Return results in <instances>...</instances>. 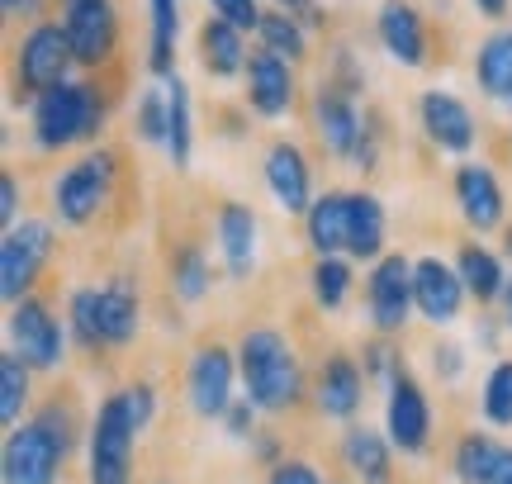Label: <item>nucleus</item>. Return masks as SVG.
Listing matches in <instances>:
<instances>
[{"label":"nucleus","mask_w":512,"mask_h":484,"mask_svg":"<svg viewBox=\"0 0 512 484\" xmlns=\"http://www.w3.org/2000/svg\"><path fill=\"white\" fill-rule=\"evenodd\" d=\"M366 299H370V323H375V333L380 337L403 333L408 309H418V304H413V261L408 257H380L375 261Z\"/></svg>","instance_id":"nucleus-11"},{"label":"nucleus","mask_w":512,"mask_h":484,"mask_svg":"<svg viewBox=\"0 0 512 484\" xmlns=\"http://www.w3.org/2000/svg\"><path fill=\"white\" fill-rule=\"evenodd\" d=\"M247 105L266 119H280L294 105V72L285 57L266 53V48L247 57Z\"/></svg>","instance_id":"nucleus-18"},{"label":"nucleus","mask_w":512,"mask_h":484,"mask_svg":"<svg viewBox=\"0 0 512 484\" xmlns=\"http://www.w3.org/2000/svg\"><path fill=\"white\" fill-rule=\"evenodd\" d=\"M465 280H460L456 266H446L441 257H422L413 261V304H418V314L427 323H456L460 318V304H465Z\"/></svg>","instance_id":"nucleus-13"},{"label":"nucleus","mask_w":512,"mask_h":484,"mask_svg":"<svg viewBox=\"0 0 512 484\" xmlns=\"http://www.w3.org/2000/svg\"><path fill=\"white\" fill-rule=\"evenodd\" d=\"M219 242H223V261L233 276H247L256 266V214L247 205H223L219 214Z\"/></svg>","instance_id":"nucleus-25"},{"label":"nucleus","mask_w":512,"mask_h":484,"mask_svg":"<svg viewBox=\"0 0 512 484\" xmlns=\"http://www.w3.org/2000/svg\"><path fill=\"white\" fill-rule=\"evenodd\" d=\"M494 484H512V447H503V456H498V470H494Z\"/></svg>","instance_id":"nucleus-48"},{"label":"nucleus","mask_w":512,"mask_h":484,"mask_svg":"<svg viewBox=\"0 0 512 484\" xmlns=\"http://www.w3.org/2000/svg\"><path fill=\"white\" fill-rule=\"evenodd\" d=\"M498 456H503V442H494L489 432H465L451 451V470L460 484H494Z\"/></svg>","instance_id":"nucleus-28"},{"label":"nucleus","mask_w":512,"mask_h":484,"mask_svg":"<svg viewBox=\"0 0 512 484\" xmlns=\"http://www.w3.org/2000/svg\"><path fill=\"white\" fill-rule=\"evenodd\" d=\"M15 214H19V181L15 176H0V219L15 228Z\"/></svg>","instance_id":"nucleus-46"},{"label":"nucleus","mask_w":512,"mask_h":484,"mask_svg":"<svg viewBox=\"0 0 512 484\" xmlns=\"http://www.w3.org/2000/svg\"><path fill=\"white\" fill-rule=\"evenodd\" d=\"M133 129L143 143H166V129H171V95L162 91H143L138 95V110H133Z\"/></svg>","instance_id":"nucleus-36"},{"label":"nucleus","mask_w":512,"mask_h":484,"mask_svg":"<svg viewBox=\"0 0 512 484\" xmlns=\"http://www.w3.org/2000/svg\"><path fill=\"white\" fill-rule=\"evenodd\" d=\"M238 356L228 352V347H219V342H209V347H200V352L190 356V371H185V394H190V409L200 413V418H219L228 413V404H233V380H238Z\"/></svg>","instance_id":"nucleus-8"},{"label":"nucleus","mask_w":512,"mask_h":484,"mask_svg":"<svg viewBox=\"0 0 512 484\" xmlns=\"http://www.w3.org/2000/svg\"><path fill=\"white\" fill-rule=\"evenodd\" d=\"M475 10L484 19H503V15H508V0H475Z\"/></svg>","instance_id":"nucleus-47"},{"label":"nucleus","mask_w":512,"mask_h":484,"mask_svg":"<svg viewBox=\"0 0 512 484\" xmlns=\"http://www.w3.org/2000/svg\"><path fill=\"white\" fill-rule=\"evenodd\" d=\"M62 29L72 43L76 62H105L114 53V38H119V19H114L110 0H62Z\"/></svg>","instance_id":"nucleus-12"},{"label":"nucleus","mask_w":512,"mask_h":484,"mask_svg":"<svg viewBox=\"0 0 512 484\" xmlns=\"http://www.w3.org/2000/svg\"><path fill=\"white\" fill-rule=\"evenodd\" d=\"M418 114L427 138L441 152H470V143H475V114H470L465 100H456L451 91H422Z\"/></svg>","instance_id":"nucleus-15"},{"label":"nucleus","mask_w":512,"mask_h":484,"mask_svg":"<svg viewBox=\"0 0 512 484\" xmlns=\"http://www.w3.org/2000/svg\"><path fill=\"white\" fill-rule=\"evenodd\" d=\"M475 81L484 95H494V100H512V34L484 38L475 53Z\"/></svg>","instance_id":"nucleus-29"},{"label":"nucleus","mask_w":512,"mask_h":484,"mask_svg":"<svg viewBox=\"0 0 512 484\" xmlns=\"http://www.w3.org/2000/svg\"><path fill=\"white\" fill-rule=\"evenodd\" d=\"M72 337L81 342V352H105V337L95 323V290H76L72 295Z\"/></svg>","instance_id":"nucleus-38"},{"label":"nucleus","mask_w":512,"mask_h":484,"mask_svg":"<svg viewBox=\"0 0 512 484\" xmlns=\"http://www.w3.org/2000/svg\"><path fill=\"white\" fill-rule=\"evenodd\" d=\"M508 328H512V280H508Z\"/></svg>","instance_id":"nucleus-50"},{"label":"nucleus","mask_w":512,"mask_h":484,"mask_svg":"<svg viewBox=\"0 0 512 484\" xmlns=\"http://www.w3.org/2000/svg\"><path fill=\"white\" fill-rule=\"evenodd\" d=\"M266 484H323V475L309 466V461H299V456H285V461H275Z\"/></svg>","instance_id":"nucleus-42"},{"label":"nucleus","mask_w":512,"mask_h":484,"mask_svg":"<svg viewBox=\"0 0 512 484\" xmlns=\"http://www.w3.org/2000/svg\"><path fill=\"white\" fill-rule=\"evenodd\" d=\"M252 456H256V461H261L266 470H271L275 461H285V456H280V437H275V432H261V428H256V437H252Z\"/></svg>","instance_id":"nucleus-45"},{"label":"nucleus","mask_w":512,"mask_h":484,"mask_svg":"<svg viewBox=\"0 0 512 484\" xmlns=\"http://www.w3.org/2000/svg\"><path fill=\"white\" fill-rule=\"evenodd\" d=\"M48 252H53V228L48 224L24 219V224L10 228L5 242H0V295L10 299V304H19V299L29 295L38 266L48 261Z\"/></svg>","instance_id":"nucleus-9"},{"label":"nucleus","mask_w":512,"mask_h":484,"mask_svg":"<svg viewBox=\"0 0 512 484\" xmlns=\"http://www.w3.org/2000/svg\"><path fill=\"white\" fill-rule=\"evenodd\" d=\"M384 432H389L394 451H403V456H422V451L432 447V404H427L422 385L408 371H399L389 380Z\"/></svg>","instance_id":"nucleus-7"},{"label":"nucleus","mask_w":512,"mask_h":484,"mask_svg":"<svg viewBox=\"0 0 512 484\" xmlns=\"http://www.w3.org/2000/svg\"><path fill=\"white\" fill-rule=\"evenodd\" d=\"M5 5V15H19V10H34L38 0H0Z\"/></svg>","instance_id":"nucleus-49"},{"label":"nucleus","mask_w":512,"mask_h":484,"mask_svg":"<svg viewBox=\"0 0 512 484\" xmlns=\"http://www.w3.org/2000/svg\"><path fill=\"white\" fill-rule=\"evenodd\" d=\"M162 484H166V480H162Z\"/></svg>","instance_id":"nucleus-52"},{"label":"nucleus","mask_w":512,"mask_h":484,"mask_svg":"<svg viewBox=\"0 0 512 484\" xmlns=\"http://www.w3.org/2000/svg\"><path fill=\"white\" fill-rule=\"evenodd\" d=\"M105 124V100L86 81H62L34 100V138L38 148H72Z\"/></svg>","instance_id":"nucleus-3"},{"label":"nucleus","mask_w":512,"mask_h":484,"mask_svg":"<svg viewBox=\"0 0 512 484\" xmlns=\"http://www.w3.org/2000/svg\"><path fill=\"white\" fill-rule=\"evenodd\" d=\"M456 271H460V280H465V290H470L479 304H494L498 295H508L503 261H498L489 247H479V242H465V247H460Z\"/></svg>","instance_id":"nucleus-26"},{"label":"nucleus","mask_w":512,"mask_h":484,"mask_svg":"<svg viewBox=\"0 0 512 484\" xmlns=\"http://www.w3.org/2000/svg\"><path fill=\"white\" fill-rule=\"evenodd\" d=\"M313 124H318V138H323V148L332 157H351L356 143H361V129H366L356 105H351V91L332 86V81L313 95Z\"/></svg>","instance_id":"nucleus-17"},{"label":"nucleus","mask_w":512,"mask_h":484,"mask_svg":"<svg viewBox=\"0 0 512 484\" xmlns=\"http://www.w3.org/2000/svg\"><path fill=\"white\" fill-rule=\"evenodd\" d=\"M152 10V48L147 67L157 76H176V34H181V0H147Z\"/></svg>","instance_id":"nucleus-30"},{"label":"nucleus","mask_w":512,"mask_h":484,"mask_svg":"<svg viewBox=\"0 0 512 484\" xmlns=\"http://www.w3.org/2000/svg\"><path fill=\"white\" fill-rule=\"evenodd\" d=\"M380 43L384 53L403 62V67L427 62V29H422V15L408 0H384L380 5Z\"/></svg>","instance_id":"nucleus-21"},{"label":"nucleus","mask_w":512,"mask_h":484,"mask_svg":"<svg viewBox=\"0 0 512 484\" xmlns=\"http://www.w3.org/2000/svg\"><path fill=\"white\" fill-rule=\"evenodd\" d=\"M110 186H114V157L110 152H91L81 157L53 190V209L62 224H91L100 205L110 200Z\"/></svg>","instance_id":"nucleus-6"},{"label":"nucleus","mask_w":512,"mask_h":484,"mask_svg":"<svg viewBox=\"0 0 512 484\" xmlns=\"http://www.w3.org/2000/svg\"><path fill=\"white\" fill-rule=\"evenodd\" d=\"M266 186L280 200V209L290 214H309L313 209V186H309V162L294 143H275L266 152Z\"/></svg>","instance_id":"nucleus-20"},{"label":"nucleus","mask_w":512,"mask_h":484,"mask_svg":"<svg viewBox=\"0 0 512 484\" xmlns=\"http://www.w3.org/2000/svg\"><path fill=\"white\" fill-rule=\"evenodd\" d=\"M261 48L275 57H285V62H299V57L309 53V38H304V24L290 15V10H266L261 15Z\"/></svg>","instance_id":"nucleus-32"},{"label":"nucleus","mask_w":512,"mask_h":484,"mask_svg":"<svg viewBox=\"0 0 512 484\" xmlns=\"http://www.w3.org/2000/svg\"><path fill=\"white\" fill-rule=\"evenodd\" d=\"M200 62L209 76H238L247 72V48H242V29L228 19L209 15L200 24Z\"/></svg>","instance_id":"nucleus-24"},{"label":"nucleus","mask_w":512,"mask_h":484,"mask_svg":"<svg viewBox=\"0 0 512 484\" xmlns=\"http://www.w3.org/2000/svg\"><path fill=\"white\" fill-rule=\"evenodd\" d=\"M72 447H76V413L62 409V399H53L34 418L10 428L5 451H0V475H5V484H57Z\"/></svg>","instance_id":"nucleus-1"},{"label":"nucleus","mask_w":512,"mask_h":484,"mask_svg":"<svg viewBox=\"0 0 512 484\" xmlns=\"http://www.w3.org/2000/svg\"><path fill=\"white\" fill-rule=\"evenodd\" d=\"M171 290L181 299H204V290H209V261H204L200 247H185L181 257L171 261Z\"/></svg>","instance_id":"nucleus-37"},{"label":"nucleus","mask_w":512,"mask_h":484,"mask_svg":"<svg viewBox=\"0 0 512 484\" xmlns=\"http://www.w3.org/2000/svg\"><path fill=\"white\" fill-rule=\"evenodd\" d=\"M10 342H15V352L34 366V371H57L62 366V347H67V337H62V323L53 318V309L43 304V299H19L15 309H10Z\"/></svg>","instance_id":"nucleus-10"},{"label":"nucleus","mask_w":512,"mask_h":484,"mask_svg":"<svg viewBox=\"0 0 512 484\" xmlns=\"http://www.w3.org/2000/svg\"><path fill=\"white\" fill-rule=\"evenodd\" d=\"M256 413H261V409H256L247 394H242V399H233V404H228V413H223V428H228V437L252 442V437H256Z\"/></svg>","instance_id":"nucleus-40"},{"label":"nucleus","mask_w":512,"mask_h":484,"mask_svg":"<svg viewBox=\"0 0 512 484\" xmlns=\"http://www.w3.org/2000/svg\"><path fill=\"white\" fill-rule=\"evenodd\" d=\"M503 242H508V257H512V228H508V233H503Z\"/></svg>","instance_id":"nucleus-51"},{"label":"nucleus","mask_w":512,"mask_h":484,"mask_svg":"<svg viewBox=\"0 0 512 484\" xmlns=\"http://www.w3.org/2000/svg\"><path fill=\"white\" fill-rule=\"evenodd\" d=\"M342 466L356 484H394V442L370 423H351L342 432Z\"/></svg>","instance_id":"nucleus-16"},{"label":"nucleus","mask_w":512,"mask_h":484,"mask_svg":"<svg viewBox=\"0 0 512 484\" xmlns=\"http://www.w3.org/2000/svg\"><path fill=\"white\" fill-rule=\"evenodd\" d=\"M76 62L67 29L62 24H34L29 34L19 38L15 48V81L24 95H43L67 81V67Z\"/></svg>","instance_id":"nucleus-4"},{"label":"nucleus","mask_w":512,"mask_h":484,"mask_svg":"<svg viewBox=\"0 0 512 484\" xmlns=\"http://www.w3.org/2000/svg\"><path fill=\"white\" fill-rule=\"evenodd\" d=\"M133 442L138 428L128 423L119 394H110L91 423V484H128L133 480Z\"/></svg>","instance_id":"nucleus-5"},{"label":"nucleus","mask_w":512,"mask_h":484,"mask_svg":"<svg viewBox=\"0 0 512 484\" xmlns=\"http://www.w3.org/2000/svg\"><path fill=\"white\" fill-rule=\"evenodd\" d=\"M29 380H34V366L19 352L0 356V423L5 428H19L24 423V404H29Z\"/></svg>","instance_id":"nucleus-31"},{"label":"nucleus","mask_w":512,"mask_h":484,"mask_svg":"<svg viewBox=\"0 0 512 484\" xmlns=\"http://www.w3.org/2000/svg\"><path fill=\"white\" fill-rule=\"evenodd\" d=\"M384 247V205L366 190H351V233H347V257L370 261Z\"/></svg>","instance_id":"nucleus-27"},{"label":"nucleus","mask_w":512,"mask_h":484,"mask_svg":"<svg viewBox=\"0 0 512 484\" xmlns=\"http://www.w3.org/2000/svg\"><path fill=\"white\" fill-rule=\"evenodd\" d=\"M432 371H437L446 385H456L460 371H465V352H460L456 342H437V352H432Z\"/></svg>","instance_id":"nucleus-44"},{"label":"nucleus","mask_w":512,"mask_h":484,"mask_svg":"<svg viewBox=\"0 0 512 484\" xmlns=\"http://www.w3.org/2000/svg\"><path fill=\"white\" fill-rule=\"evenodd\" d=\"M304 219H309V242L318 247V257H337V252H347L351 190H328V195H318Z\"/></svg>","instance_id":"nucleus-23"},{"label":"nucleus","mask_w":512,"mask_h":484,"mask_svg":"<svg viewBox=\"0 0 512 484\" xmlns=\"http://www.w3.org/2000/svg\"><path fill=\"white\" fill-rule=\"evenodd\" d=\"M238 371L261 413H285L304 399V371H299V356L290 352V342L275 333V328H252L238 342Z\"/></svg>","instance_id":"nucleus-2"},{"label":"nucleus","mask_w":512,"mask_h":484,"mask_svg":"<svg viewBox=\"0 0 512 484\" xmlns=\"http://www.w3.org/2000/svg\"><path fill=\"white\" fill-rule=\"evenodd\" d=\"M399 371H403V361L394 356V347H389V342H370V347H366V375H375V380H384V385H389Z\"/></svg>","instance_id":"nucleus-43"},{"label":"nucleus","mask_w":512,"mask_h":484,"mask_svg":"<svg viewBox=\"0 0 512 484\" xmlns=\"http://www.w3.org/2000/svg\"><path fill=\"white\" fill-rule=\"evenodd\" d=\"M166 95H171V129H166V152L171 162L185 167L190 162V143H195V119H190V91L181 76H166Z\"/></svg>","instance_id":"nucleus-33"},{"label":"nucleus","mask_w":512,"mask_h":484,"mask_svg":"<svg viewBox=\"0 0 512 484\" xmlns=\"http://www.w3.org/2000/svg\"><path fill=\"white\" fill-rule=\"evenodd\" d=\"M209 5H214L219 19L238 24L242 34H247V29H261V15H266V10H256V0H209Z\"/></svg>","instance_id":"nucleus-41"},{"label":"nucleus","mask_w":512,"mask_h":484,"mask_svg":"<svg viewBox=\"0 0 512 484\" xmlns=\"http://www.w3.org/2000/svg\"><path fill=\"white\" fill-rule=\"evenodd\" d=\"M351 290V266L342 257H318L313 266V299L318 309H342Z\"/></svg>","instance_id":"nucleus-34"},{"label":"nucleus","mask_w":512,"mask_h":484,"mask_svg":"<svg viewBox=\"0 0 512 484\" xmlns=\"http://www.w3.org/2000/svg\"><path fill=\"white\" fill-rule=\"evenodd\" d=\"M95 323H100L105 347H128L138 337V295L128 280H110L95 290Z\"/></svg>","instance_id":"nucleus-22"},{"label":"nucleus","mask_w":512,"mask_h":484,"mask_svg":"<svg viewBox=\"0 0 512 484\" xmlns=\"http://www.w3.org/2000/svg\"><path fill=\"white\" fill-rule=\"evenodd\" d=\"M313 399H318V413L323 418H337V423H351L361 413V399H366V375L351 361L347 352H332L318 371V385H313Z\"/></svg>","instance_id":"nucleus-14"},{"label":"nucleus","mask_w":512,"mask_h":484,"mask_svg":"<svg viewBox=\"0 0 512 484\" xmlns=\"http://www.w3.org/2000/svg\"><path fill=\"white\" fill-rule=\"evenodd\" d=\"M479 409L494 428H512V361H498L489 380H484V394H479Z\"/></svg>","instance_id":"nucleus-35"},{"label":"nucleus","mask_w":512,"mask_h":484,"mask_svg":"<svg viewBox=\"0 0 512 484\" xmlns=\"http://www.w3.org/2000/svg\"><path fill=\"white\" fill-rule=\"evenodd\" d=\"M119 404H124L128 423L138 432L152 428V418H157V390H152V385H124V390H119Z\"/></svg>","instance_id":"nucleus-39"},{"label":"nucleus","mask_w":512,"mask_h":484,"mask_svg":"<svg viewBox=\"0 0 512 484\" xmlns=\"http://www.w3.org/2000/svg\"><path fill=\"white\" fill-rule=\"evenodd\" d=\"M456 205L475 233L498 228L503 224V186H498V176L489 167H479V162H465L456 171Z\"/></svg>","instance_id":"nucleus-19"}]
</instances>
